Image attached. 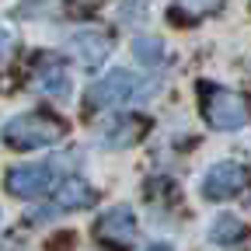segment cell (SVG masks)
<instances>
[{
  "label": "cell",
  "mask_w": 251,
  "mask_h": 251,
  "mask_svg": "<svg viewBox=\"0 0 251 251\" xmlns=\"http://www.w3.org/2000/svg\"><path fill=\"white\" fill-rule=\"evenodd\" d=\"M153 91H157V80H150V77H136L129 70H112L108 77L94 80L84 91V105H87V112H108L119 105H140Z\"/></svg>",
  "instance_id": "cell-1"
},
{
  "label": "cell",
  "mask_w": 251,
  "mask_h": 251,
  "mask_svg": "<svg viewBox=\"0 0 251 251\" xmlns=\"http://www.w3.org/2000/svg\"><path fill=\"white\" fill-rule=\"evenodd\" d=\"M67 136V122L49 112H25L4 126V143L11 150H39Z\"/></svg>",
  "instance_id": "cell-2"
},
{
  "label": "cell",
  "mask_w": 251,
  "mask_h": 251,
  "mask_svg": "<svg viewBox=\"0 0 251 251\" xmlns=\"http://www.w3.org/2000/svg\"><path fill=\"white\" fill-rule=\"evenodd\" d=\"M199 94H202V115L213 129H241V126L251 119V101L237 91H227V87H216L209 80L199 84Z\"/></svg>",
  "instance_id": "cell-3"
},
{
  "label": "cell",
  "mask_w": 251,
  "mask_h": 251,
  "mask_svg": "<svg viewBox=\"0 0 251 251\" xmlns=\"http://www.w3.org/2000/svg\"><path fill=\"white\" fill-rule=\"evenodd\" d=\"M94 237H98L101 244H108V248H119V251L133 248V241H136V216H133V209L129 206H112L108 213H101L98 224H94Z\"/></svg>",
  "instance_id": "cell-4"
},
{
  "label": "cell",
  "mask_w": 251,
  "mask_h": 251,
  "mask_svg": "<svg viewBox=\"0 0 251 251\" xmlns=\"http://www.w3.org/2000/svg\"><path fill=\"white\" fill-rule=\"evenodd\" d=\"M67 49H70V56L80 63L84 70H98L108 59V52L115 49V39L108 35V31H101V28H80L77 35H70Z\"/></svg>",
  "instance_id": "cell-5"
},
{
  "label": "cell",
  "mask_w": 251,
  "mask_h": 251,
  "mask_svg": "<svg viewBox=\"0 0 251 251\" xmlns=\"http://www.w3.org/2000/svg\"><path fill=\"white\" fill-rule=\"evenodd\" d=\"M248 185V168L237 164V161H220L206 171L202 178V196L213 199V202H224V199H234L241 188Z\"/></svg>",
  "instance_id": "cell-6"
},
{
  "label": "cell",
  "mask_w": 251,
  "mask_h": 251,
  "mask_svg": "<svg viewBox=\"0 0 251 251\" xmlns=\"http://www.w3.org/2000/svg\"><path fill=\"white\" fill-rule=\"evenodd\" d=\"M4 185H7V192L18 196V199H39L52 185V168L49 164H18V168L7 171Z\"/></svg>",
  "instance_id": "cell-7"
},
{
  "label": "cell",
  "mask_w": 251,
  "mask_h": 251,
  "mask_svg": "<svg viewBox=\"0 0 251 251\" xmlns=\"http://www.w3.org/2000/svg\"><path fill=\"white\" fill-rule=\"evenodd\" d=\"M31 80H35V91L52 94V98H67L70 94V77H67V70H63V63L56 56H42Z\"/></svg>",
  "instance_id": "cell-8"
},
{
  "label": "cell",
  "mask_w": 251,
  "mask_h": 251,
  "mask_svg": "<svg viewBox=\"0 0 251 251\" xmlns=\"http://www.w3.org/2000/svg\"><path fill=\"white\" fill-rule=\"evenodd\" d=\"M150 129V122L143 119V115H126V119H119V122H112L108 129L101 133V147H108V150H122V147H133L143 133Z\"/></svg>",
  "instance_id": "cell-9"
},
{
  "label": "cell",
  "mask_w": 251,
  "mask_h": 251,
  "mask_svg": "<svg viewBox=\"0 0 251 251\" xmlns=\"http://www.w3.org/2000/svg\"><path fill=\"white\" fill-rule=\"evenodd\" d=\"M94 188L84 181V178H67L59 188H56V209H87V206H94Z\"/></svg>",
  "instance_id": "cell-10"
},
{
  "label": "cell",
  "mask_w": 251,
  "mask_h": 251,
  "mask_svg": "<svg viewBox=\"0 0 251 251\" xmlns=\"http://www.w3.org/2000/svg\"><path fill=\"white\" fill-rule=\"evenodd\" d=\"M224 7V0H175L171 4V18L175 21H199V18H209Z\"/></svg>",
  "instance_id": "cell-11"
},
{
  "label": "cell",
  "mask_w": 251,
  "mask_h": 251,
  "mask_svg": "<svg viewBox=\"0 0 251 251\" xmlns=\"http://www.w3.org/2000/svg\"><path fill=\"white\" fill-rule=\"evenodd\" d=\"M241 237H244V224H241L237 216L224 213V216L213 220V227H209V241H213V244H234V241H241Z\"/></svg>",
  "instance_id": "cell-12"
},
{
  "label": "cell",
  "mask_w": 251,
  "mask_h": 251,
  "mask_svg": "<svg viewBox=\"0 0 251 251\" xmlns=\"http://www.w3.org/2000/svg\"><path fill=\"white\" fill-rule=\"evenodd\" d=\"M133 56L140 63H147V67H153V63L164 59V42L161 39H136L133 42Z\"/></svg>",
  "instance_id": "cell-13"
},
{
  "label": "cell",
  "mask_w": 251,
  "mask_h": 251,
  "mask_svg": "<svg viewBox=\"0 0 251 251\" xmlns=\"http://www.w3.org/2000/svg\"><path fill=\"white\" fill-rule=\"evenodd\" d=\"M150 251H171V248H168V244H153Z\"/></svg>",
  "instance_id": "cell-14"
}]
</instances>
